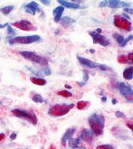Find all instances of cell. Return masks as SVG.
I'll use <instances>...</instances> for the list:
<instances>
[{
    "label": "cell",
    "instance_id": "obj_1",
    "mask_svg": "<svg viewBox=\"0 0 133 149\" xmlns=\"http://www.w3.org/2000/svg\"><path fill=\"white\" fill-rule=\"evenodd\" d=\"M88 123L91 127V130L96 136H102L103 134V129L105 121L102 115H99V114L93 113L88 118Z\"/></svg>",
    "mask_w": 133,
    "mask_h": 149
},
{
    "label": "cell",
    "instance_id": "obj_2",
    "mask_svg": "<svg viewBox=\"0 0 133 149\" xmlns=\"http://www.w3.org/2000/svg\"><path fill=\"white\" fill-rule=\"evenodd\" d=\"M74 106V104H56L52 106L49 110L48 114L51 117L54 118H59V117H63L66 114L70 112V110L72 109Z\"/></svg>",
    "mask_w": 133,
    "mask_h": 149
},
{
    "label": "cell",
    "instance_id": "obj_3",
    "mask_svg": "<svg viewBox=\"0 0 133 149\" xmlns=\"http://www.w3.org/2000/svg\"><path fill=\"white\" fill-rule=\"evenodd\" d=\"M20 55H22L24 59L30 61V62L42 65V66H47V64H48V61L46 58L38 55L37 54H35L34 52L22 51V52H20Z\"/></svg>",
    "mask_w": 133,
    "mask_h": 149
},
{
    "label": "cell",
    "instance_id": "obj_4",
    "mask_svg": "<svg viewBox=\"0 0 133 149\" xmlns=\"http://www.w3.org/2000/svg\"><path fill=\"white\" fill-rule=\"evenodd\" d=\"M12 113L14 116H15L17 118H24L26 121L30 122V123L34 126L37 124V117L34 112L26 111L24 109H12Z\"/></svg>",
    "mask_w": 133,
    "mask_h": 149
},
{
    "label": "cell",
    "instance_id": "obj_5",
    "mask_svg": "<svg viewBox=\"0 0 133 149\" xmlns=\"http://www.w3.org/2000/svg\"><path fill=\"white\" fill-rule=\"evenodd\" d=\"M41 41V37L37 34H34V36H17L13 37L8 40L9 45H30L33 42H36Z\"/></svg>",
    "mask_w": 133,
    "mask_h": 149
},
{
    "label": "cell",
    "instance_id": "obj_6",
    "mask_svg": "<svg viewBox=\"0 0 133 149\" xmlns=\"http://www.w3.org/2000/svg\"><path fill=\"white\" fill-rule=\"evenodd\" d=\"M113 24L114 25L116 26V27L120 28V29H122L126 32H130L132 30V24L131 23L125 19L122 15H115L114 18H113Z\"/></svg>",
    "mask_w": 133,
    "mask_h": 149
},
{
    "label": "cell",
    "instance_id": "obj_7",
    "mask_svg": "<svg viewBox=\"0 0 133 149\" xmlns=\"http://www.w3.org/2000/svg\"><path fill=\"white\" fill-rule=\"evenodd\" d=\"M77 59H78L80 63H81L82 65H83V66H86L87 68H90V69H96L97 68V69H100L101 71H107V70H108V67L106 65H104V64L97 63L95 62H92V61H91V60L81 57L79 55H77Z\"/></svg>",
    "mask_w": 133,
    "mask_h": 149
},
{
    "label": "cell",
    "instance_id": "obj_8",
    "mask_svg": "<svg viewBox=\"0 0 133 149\" xmlns=\"http://www.w3.org/2000/svg\"><path fill=\"white\" fill-rule=\"evenodd\" d=\"M118 89L120 91V93L127 100V101L132 102L133 99V91L131 86L128 85L125 82H120L118 85Z\"/></svg>",
    "mask_w": 133,
    "mask_h": 149
},
{
    "label": "cell",
    "instance_id": "obj_9",
    "mask_svg": "<svg viewBox=\"0 0 133 149\" xmlns=\"http://www.w3.org/2000/svg\"><path fill=\"white\" fill-rule=\"evenodd\" d=\"M89 33H90V36L92 37L93 43H98V45H101L103 47H107V46H109L111 45L110 40L106 36H102V34L97 33L95 31L90 32Z\"/></svg>",
    "mask_w": 133,
    "mask_h": 149
},
{
    "label": "cell",
    "instance_id": "obj_10",
    "mask_svg": "<svg viewBox=\"0 0 133 149\" xmlns=\"http://www.w3.org/2000/svg\"><path fill=\"white\" fill-rule=\"evenodd\" d=\"M13 26L18 28L20 30L23 31H26V32H31V31H35L37 28L35 27L34 25H33V24L28 21V20H20V21H16L13 24Z\"/></svg>",
    "mask_w": 133,
    "mask_h": 149
},
{
    "label": "cell",
    "instance_id": "obj_11",
    "mask_svg": "<svg viewBox=\"0 0 133 149\" xmlns=\"http://www.w3.org/2000/svg\"><path fill=\"white\" fill-rule=\"evenodd\" d=\"M101 7H111V8H122L129 7L130 5L126 2L119 1V0H109V1H102L100 3Z\"/></svg>",
    "mask_w": 133,
    "mask_h": 149
},
{
    "label": "cell",
    "instance_id": "obj_12",
    "mask_svg": "<svg viewBox=\"0 0 133 149\" xmlns=\"http://www.w3.org/2000/svg\"><path fill=\"white\" fill-rule=\"evenodd\" d=\"M23 8H24L26 13H28V14H30L32 15H35V14H36L37 12L41 11L39 5L36 2H34V1H32V2H30L28 4L24 5L23 6Z\"/></svg>",
    "mask_w": 133,
    "mask_h": 149
},
{
    "label": "cell",
    "instance_id": "obj_13",
    "mask_svg": "<svg viewBox=\"0 0 133 149\" xmlns=\"http://www.w3.org/2000/svg\"><path fill=\"white\" fill-rule=\"evenodd\" d=\"M26 69L28 70L29 72H31L32 73L35 74V76L37 77H41V76H48L52 73L51 70L49 68H43V69H34L30 66H26Z\"/></svg>",
    "mask_w": 133,
    "mask_h": 149
},
{
    "label": "cell",
    "instance_id": "obj_14",
    "mask_svg": "<svg viewBox=\"0 0 133 149\" xmlns=\"http://www.w3.org/2000/svg\"><path fill=\"white\" fill-rule=\"evenodd\" d=\"M93 132L92 130H89V129H86V128H83L82 131H81V134H80V136L79 138L81 140H83L85 142H88V143H91L92 140V137H93Z\"/></svg>",
    "mask_w": 133,
    "mask_h": 149
},
{
    "label": "cell",
    "instance_id": "obj_15",
    "mask_svg": "<svg viewBox=\"0 0 133 149\" xmlns=\"http://www.w3.org/2000/svg\"><path fill=\"white\" fill-rule=\"evenodd\" d=\"M75 131L76 129L74 127H71V128H68L66 131H65V133L64 134L63 137H62V140H61V142H62V145L63 146H65L66 145V142L68 141V140L70 138H72L74 134L75 133Z\"/></svg>",
    "mask_w": 133,
    "mask_h": 149
},
{
    "label": "cell",
    "instance_id": "obj_16",
    "mask_svg": "<svg viewBox=\"0 0 133 149\" xmlns=\"http://www.w3.org/2000/svg\"><path fill=\"white\" fill-rule=\"evenodd\" d=\"M58 3L62 5L63 7H66V8H70V9H79V8H83L80 5L74 3V2H68V1H64V0H58Z\"/></svg>",
    "mask_w": 133,
    "mask_h": 149
},
{
    "label": "cell",
    "instance_id": "obj_17",
    "mask_svg": "<svg viewBox=\"0 0 133 149\" xmlns=\"http://www.w3.org/2000/svg\"><path fill=\"white\" fill-rule=\"evenodd\" d=\"M64 12V7H63L62 6H59L56 8H55L54 11H52V14H54V15H55V23L60 22Z\"/></svg>",
    "mask_w": 133,
    "mask_h": 149
},
{
    "label": "cell",
    "instance_id": "obj_18",
    "mask_svg": "<svg viewBox=\"0 0 133 149\" xmlns=\"http://www.w3.org/2000/svg\"><path fill=\"white\" fill-rule=\"evenodd\" d=\"M69 146L72 149H79L81 146V139L78 138H70L69 139Z\"/></svg>",
    "mask_w": 133,
    "mask_h": 149
},
{
    "label": "cell",
    "instance_id": "obj_19",
    "mask_svg": "<svg viewBox=\"0 0 133 149\" xmlns=\"http://www.w3.org/2000/svg\"><path fill=\"white\" fill-rule=\"evenodd\" d=\"M30 81H31L32 83H34L35 85H38V86H44L47 82L46 79L39 78V77H31Z\"/></svg>",
    "mask_w": 133,
    "mask_h": 149
},
{
    "label": "cell",
    "instance_id": "obj_20",
    "mask_svg": "<svg viewBox=\"0 0 133 149\" xmlns=\"http://www.w3.org/2000/svg\"><path fill=\"white\" fill-rule=\"evenodd\" d=\"M113 37L114 39L116 40V42H118V45L121 47H124V46H126V43H125V38H124L121 34H119L117 33H113Z\"/></svg>",
    "mask_w": 133,
    "mask_h": 149
},
{
    "label": "cell",
    "instance_id": "obj_21",
    "mask_svg": "<svg viewBox=\"0 0 133 149\" xmlns=\"http://www.w3.org/2000/svg\"><path fill=\"white\" fill-rule=\"evenodd\" d=\"M123 78L125 79V80H128V81L132 80V78H133V68H132V66L124 70Z\"/></svg>",
    "mask_w": 133,
    "mask_h": 149
},
{
    "label": "cell",
    "instance_id": "obj_22",
    "mask_svg": "<svg viewBox=\"0 0 133 149\" xmlns=\"http://www.w3.org/2000/svg\"><path fill=\"white\" fill-rule=\"evenodd\" d=\"M60 23L62 25H64V26H68L70 24H72L74 23H75V19L74 18H71L69 16H64V17H62Z\"/></svg>",
    "mask_w": 133,
    "mask_h": 149
},
{
    "label": "cell",
    "instance_id": "obj_23",
    "mask_svg": "<svg viewBox=\"0 0 133 149\" xmlns=\"http://www.w3.org/2000/svg\"><path fill=\"white\" fill-rule=\"evenodd\" d=\"M89 106H90V102H89V101L82 100V101H79L77 103V109L79 110H83V109H87Z\"/></svg>",
    "mask_w": 133,
    "mask_h": 149
},
{
    "label": "cell",
    "instance_id": "obj_24",
    "mask_svg": "<svg viewBox=\"0 0 133 149\" xmlns=\"http://www.w3.org/2000/svg\"><path fill=\"white\" fill-rule=\"evenodd\" d=\"M14 8H15V6L13 5L6 6L2 7L1 9H0V12L4 15H8V14H10V12H12V10H14Z\"/></svg>",
    "mask_w": 133,
    "mask_h": 149
},
{
    "label": "cell",
    "instance_id": "obj_25",
    "mask_svg": "<svg viewBox=\"0 0 133 149\" xmlns=\"http://www.w3.org/2000/svg\"><path fill=\"white\" fill-rule=\"evenodd\" d=\"M32 100L34 102H35V103H43V102H44L43 98L40 94H34L32 97Z\"/></svg>",
    "mask_w": 133,
    "mask_h": 149
},
{
    "label": "cell",
    "instance_id": "obj_26",
    "mask_svg": "<svg viewBox=\"0 0 133 149\" xmlns=\"http://www.w3.org/2000/svg\"><path fill=\"white\" fill-rule=\"evenodd\" d=\"M88 81H89V74L86 71H83V81H80V82L77 81V84L81 87H83Z\"/></svg>",
    "mask_w": 133,
    "mask_h": 149
},
{
    "label": "cell",
    "instance_id": "obj_27",
    "mask_svg": "<svg viewBox=\"0 0 133 149\" xmlns=\"http://www.w3.org/2000/svg\"><path fill=\"white\" fill-rule=\"evenodd\" d=\"M57 94L59 96H62V97H64V98L72 97V93H71L70 91H58Z\"/></svg>",
    "mask_w": 133,
    "mask_h": 149
},
{
    "label": "cell",
    "instance_id": "obj_28",
    "mask_svg": "<svg viewBox=\"0 0 133 149\" xmlns=\"http://www.w3.org/2000/svg\"><path fill=\"white\" fill-rule=\"evenodd\" d=\"M6 29H7V33L9 34L10 36H15V31L12 28V26L8 24V23H6Z\"/></svg>",
    "mask_w": 133,
    "mask_h": 149
},
{
    "label": "cell",
    "instance_id": "obj_29",
    "mask_svg": "<svg viewBox=\"0 0 133 149\" xmlns=\"http://www.w3.org/2000/svg\"><path fill=\"white\" fill-rule=\"evenodd\" d=\"M118 62L120 63H130L129 61H128V59L125 56H124V55H120L118 57Z\"/></svg>",
    "mask_w": 133,
    "mask_h": 149
},
{
    "label": "cell",
    "instance_id": "obj_30",
    "mask_svg": "<svg viewBox=\"0 0 133 149\" xmlns=\"http://www.w3.org/2000/svg\"><path fill=\"white\" fill-rule=\"evenodd\" d=\"M96 149H114V147L111 145H101L97 146Z\"/></svg>",
    "mask_w": 133,
    "mask_h": 149
},
{
    "label": "cell",
    "instance_id": "obj_31",
    "mask_svg": "<svg viewBox=\"0 0 133 149\" xmlns=\"http://www.w3.org/2000/svg\"><path fill=\"white\" fill-rule=\"evenodd\" d=\"M115 116H116L118 118H121L124 117V113H122L121 111H116L115 112Z\"/></svg>",
    "mask_w": 133,
    "mask_h": 149
},
{
    "label": "cell",
    "instance_id": "obj_32",
    "mask_svg": "<svg viewBox=\"0 0 133 149\" xmlns=\"http://www.w3.org/2000/svg\"><path fill=\"white\" fill-rule=\"evenodd\" d=\"M132 8H129V7H125L124 8V12H126V13H129V14H132Z\"/></svg>",
    "mask_w": 133,
    "mask_h": 149
},
{
    "label": "cell",
    "instance_id": "obj_33",
    "mask_svg": "<svg viewBox=\"0 0 133 149\" xmlns=\"http://www.w3.org/2000/svg\"><path fill=\"white\" fill-rule=\"evenodd\" d=\"M41 3L46 6H49L51 4V1H49V0H41Z\"/></svg>",
    "mask_w": 133,
    "mask_h": 149
},
{
    "label": "cell",
    "instance_id": "obj_34",
    "mask_svg": "<svg viewBox=\"0 0 133 149\" xmlns=\"http://www.w3.org/2000/svg\"><path fill=\"white\" fill-rule=\"evenodd\" d=\"M132 55H133V54H132V52H130V54H129V56H128V59H129L128 61H130V63H132V62H133V56Z\"/></svg>",
    "mask_w": 133,
    "mask_h": 149
},
{
    "label": "cell",
    "instance_id": "obj_35",
    "mask_svg": "<svg viewBox=\"0 0 133 149\" xmlns=\"http://www.w3.org/2000/svg\"><path fill=\"white\" fill-rule=\"evenodd\" d=\"M16 138V134L15 133H12L10 135V140H15Z\"/></svg>",
    "mask_w": 133,
    "mask_h": 149
},
{
    "label": "cell",
    "instance_id": "obj_36",
    "mask_svg": "<svg viewBox=\"0 0 133 149\" xmlns=\"http://www.w3.org/2000/svg\"><path fill=\"white\" fill-rule=\"evenodd\" d=\"M5 136H5L4 133H0V141H2V140L5 138Z\"/></svg>",
    "mask_w": 133,
    "mask_h": 149
},
{
    "label": "cell",
    "instance_id": "obj_37",
    "mask_svg": "<svg viewBox=\"0 0 133 149\" xmlns=\"http://www.w3.org/2000/svg\"><path fill=\"white\" fill-rule=\"evenodd\" d=\"M95 32H96L97 33H100V34H101V33L102 32V30L101 28H98V29H97V30H96Z\"/></svg>",
    "mask_w": 133,
    "mask_h": 149
},
{
    "label": "cell",
    "instance_id": "obj_38",
    "mask_svg": "<svg viewBox=\"0 0 133 149\" xmlns=\"http://www.w3.org/2000/svg\"><path fill=\"white\" fill-rule=\"evenodd\" d=\"M117 102H118L117 100H111V103H112V104H117Z\"/></svg>",
    "mask_w": 133,
    "mask_h": 149
},
{
    "label": "cell",
    "instance_id": "obj_39",
    "mask_svg": "<svg viewBox=\"0 0 133 149\" xmlns=\"http://www.w3.org/2000/svg\"><path fill=\"white\" fill-rule=\"evenodd\" d=\"M102 100L103 102H106V100H107V98H106V97H102Z\"/></svg>",
    "mask_w": 133,
    "mask_h": 149
},
{
    "label": "cell",
    "instance_id": "obj_40",
    "mask_svg": "<svg viewBox=\"0 0 133 149\" xmlns=\"http://www.w3.org/2000/svg\"><path fill=\"white\" fill-rule=\"evenodd\" d=\"M127 126H128V127H129L130 128V130H132V125H131V124L130 125V124L128 123V124H127Z\"/></svg>",
    "mask_w": 133,
    "mask_h": 149
},
{
    "label": "cell",
    "instance_id": "obj_41",
    "mask_svg": "<svg viewBox=\"0 0 133 149\" xmlns=\"http://www.w3.org/2000/svg\"><path fill=\"white\" fill-rule=\"evenodd\" d=\"M49 149H55V146L54 145H52L51 146H50V148Z\"/></svg>",
    "mask_w": 133,
    "mask_h": 149
},
{
    "label": "cell",
    "instance_id": "obj_42",
    "mask_svg": "<svg viewBox=\"0 0 133 149\" xmlns=\"http://www.w3.org/2000/svg\"><path fill=\"white\" fill-rule=\"evenodd\" d=\"M65 87L67 88V89H71V86H69V85H65Z\"/></svg>",
    "mask_w": 133,
    "mask_h": 149
},
{
    "label": "cell",
    "instance_id": "obj_43",
    "mask_svg": "<svg viewBox=\"0 0 133 149\" xmlns=\"http://www.w3.org/2000/svg\"><path fill=\"white\" fill-rule=\"evenodd\" d=\"M95 51L94 50H90V52H92H92H94Z\"/></svg>",
    "mask_w": 133,
    "mask_h": 149
},
{
    "label": "cell",
    "instance_id": "obj_44",
    "mask_svg": "<svg viewBox=\"0 0 133 149\" xmlns=\"http://www.w3.org/2000/svg\"><path fill=\"white\" fill-rule=\"evenodd\" d=\"M2 104H3V102H2L1 100H0V105H2Z\"/></svg>",
    "mask_w": 133,
    "mask_h": 149
},
{
    "label": "cell",
    "instance_id": "obj_45",
    "mask_svg": "<svg viewBox=\"0 0 133 149\" xmlns=\"http://www.w3.org/2000/svg\"><path fill=\"white\" fill-rule=\"evenodd\" d=\"M82 149H86V148H85V147H83V148H82Z\"/></svg>",
    "mask_w": 133,
    "mask_h": 149
},
{
    "label": "cell",
    "instance_id": "obj_46",
    "mask_svg": "<svg viewBox=\"0 0 133 149\" xmlns=\"http://www.w3.org/2000/svg\"><path fill=\"white\" fill-rule=\"evenodd\" d=\"M26 149H27V148H26Z\"/></svg>",
    "mask_w": 133,
    "mask_h": 149
}]
</instances>
